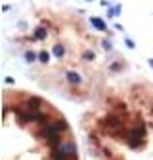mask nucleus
I'll use <instances>...</instances> for the list:
<instances>
[{"mask_svg":"<svg viewBox=\"0 0 153 160\" xmlns=\"http://www.w3.org/2000/svg\"><path fill=\"white\" fill-rule=\"evenodd\" d=\"M2 160H81L67 118L27 90L2 97Z\"/></svg>","mask_w":153,"mask_h":160,"instance_id":"3","label":"nucleus"},{"mask_svg":"<svg viewBox=\"0 0 153 160\" xmlns=\"http://www.w3.org/2000/svg\"><path fill=\"white\" fill-rule=\"evenodd\" d=\"M34 59L48 86L71 99H88L103 82L98 65V38L84 23L67 13L46 12L33 29Z\"/></svg>","mask_w":153,"mask_h":160,"instance_id":"2","label":"nucleus"},{"mask_svg":"<svg viewBox=\"0 0 153 160\" xmlns=\"http://www.w3.org/2000/svg\"><path fill=\"white\" fill-rule=\"evenodd\" d=\"M86 160H153V86L130 82L102 93L82 116Z\"/></svg>","mask_w":153,"mask_h":160,"instance_id":"1","label":"nucleus"}]
</instances>
